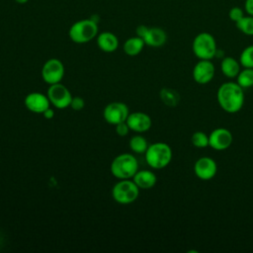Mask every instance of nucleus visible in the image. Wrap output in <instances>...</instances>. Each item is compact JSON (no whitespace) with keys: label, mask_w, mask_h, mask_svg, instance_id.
Wrapping results in <instances>:
<instances>
[{"label":"nucleus","mask_w":253,"mask_h":253,"mask_svg":"<svg viewBox=\"0 0 253 253\" xmlns=\"http://www.w3.org/2000/svg\"><path fill=\"white\" fill-rule=\"evenodd\" d=\"M132 180L139 189L147 190L155 186L157 182V177L150 170H139L134 174Z\"/></svg>","instance_id":"17"},{"label":"nucleus","mask_w":253,"mask_h":253,"mask_svg":"<svg viewBox=\"0 0 253 253\" xmlns=\"http://www.w3.org/2000/svg\"><path fill=\"white\" fill-rule=\"evenodd\" d=\"M192 50L197 58L211 60L215 57L217 50L216 41L211 34L202 32L194 38L192 42Z\"/></svg>","instance_id":"5"},{"label":"nucleus","mask_w":253,"mask_h":253,"mask_svg":"<svg viewBox=\"0 0 253 253\" xmlns=\"http://www.w3.org/2000/svg\"><path fill=\"white\" fill-rule=\"evenodd\" d=\"M142 39L146 45L151 47H160L165 44L167 41V34L159 27H148V30Z\"/></svg>","instance_id":"15"},{"label":"nucleus","mask_w":253,"mask_h":253,"mask_svg":"<svg viewBox=\"0 0 253 253\" xmlns=\"http://www.w3.org/2000/svg\"><path fill=\"white\" fill-rule=\"evenodd\" d=\"M244 9L247 15L253 16V0H245Z\"/></svg>","instance_id":"30"},{"label":"nucleus","mask_w":253,"mask_h":253,"mask_svg":"<svg viewBox=\"0 0 253 253\" xmlns=\"http://www.w3.org/2000/svg\"><path fill=\"white\" fill-rule=\"evenodd\" d=\"M236 82L243 89L253 87V68L243 67V69H241L236 76Z\"/></svg>","instance_id":"21"},{"label":"nucleus","mask_w":253,"mask_h":253,"mask_svg":"<svg viewBox=\"0 0 253 253\" xmlns=\"http://www.w3.org/2000/svg\"><path fill=\"white\" fill-rule=\"evenodd\" d=\"M26 108L36 114H43L49 108L50 101L47 95H43L40 92H33L26 96L24 100Z\"/></svg>","instance_id":"13"},{"label":"nucleus","mask_w":253,"mask_h":253,"mask_svg":"<svg viewBox=\"0 0 253 253\" xmlns=\"http://www.w3.org/2000/svg\"><path fill=\"white\" fill-rule=\"evenodd\" d=\"M129 147L134 153L142 154V153H145V151L148 147V143L144 136L137 134V135L132 136L129 139Z\"/></svg>","instance_id":"22"},{"label":"nucleus","mask_w":253,"mask_h":253,"mask_svg":"<svg viewBox=\"0 0 253 253\" xmlns=\"http://www.w3.org/2000/svg\"><path fill=\"white\" fill-rule=\"evenodd\" d=\"M145 45V42L140 37H131L127 39L124 43V51L129 56H135L141 52Z\"/></svg>","instance_id":"19"},{"label":"nucleus","mask_w":253,"mask_h":253,"mask_svg":"<svg viewBox=\"0 0 253 253\" xmlns=\"http://www.w3.org/2000/svg\"><path fill=\"white\" fill-rule=\"evenodd\" d=\"M98 22L94 19H83L75 22L69 29L70 40L76 43H86L98 36Z\"/></svg>","instance_id":"3"},{"label":"nucleus","mask_w":253,"mask_h":253,"mask_svg":"<svg viewBox=\"0 0 253 253\" xmlns=\"http://www.w3.org/2000/svg\"><path fill=\"white\" fill-rule=\"evenodd\" d=\"M129 115L127 106L122 102H113L107 105L103 112V117L110 125H118L126 122Z\"/></svg>","instance_id":"9"},{"label":"nucleus","mask_w":253,"mask_h":253,"mask_svg":"<svg viewBox=\"0 0 253 253\" xmlns=\"http://www.w3.org/2000/svg\"><path fill=\"white\" fill-rule=\"evenodd\" d=\"M159 97L163 104L168 107H175L180 102V94L169 87H163L159 92Z\"/></svg>","instance_id":"20"},{"label":"nucleus","mask_w":253,"mask_h":253,"mask_svg":"<svg viewBox=\"0 0 253 253\" xmlns=\"http://www.w3.org/2000/svg\"><path fill=\"white\" fill-rule=\"evenodd\" d=\"M97 44L105 52H113L119 46L117 36L111 32H103L97 36Z\"/></svg>","instance_id":"16"},{"label":"nucleus","mask_w":253,"mask_h":253,"mask_svg":"<svg viewBox=\"0 0 253 253\" xmlns=\"http://www.w3.org/2000/svg\"><path fill=\"white\" fill-rule=\"evenodd\" d=\"M233 142V135L228 128L216 127L209 134V146L216 151L226 150Z\"/></svg>","instance_id":"11"},{"label":"nucleus","mask_w":253,"mask_h":253,"mask_svg":"<svg viewBox=\"0 0 253 253\" xmlns=\"http://www.w3.org/2000/svg\"><path fill=\"white\" fill-rule=\"evenodd\" d=\"M126 122L129 129L135 132H145L151 127L152 125L151 118L142 112L130 113Z\"/></svg>","instance_id":"14"},{"label":"nucleus","mask_w":253,"mask_h":253,"mask_svg":"<svg viewBox=\"0 0 253 253\" xmlns=\"http://www.w3.org/2000/svg\"><path fill=\"white\" fill-rule=\"evenodd\" d=\"M216 172L217 164L213 158L210 156H202L198 158L194 164V173L200 180H211L216 175Z\"/></svg>","instance_id":"12"},{"label":"nucleus","mask_w":253,"mask_h":253,"mask_svg":"<svg viewBox=\"0 0 253 253\" xmlns=\"http://www.w3.org/2000/svg\"><path fill=\"white\" fill-rule=\"evenodd\" d=\"M220 70L222 74L227 78H236L241 70V64L239 60L232 56H224L220 62Z\"/></svg>","instance_id":"18"},{"label":"nucleus","mask_w":253,"mask_h":253,"mask_svg":"<svg viewBox=\"0 0 253 253\" xmlns=\"http://www.w3.org/2000/svg\"><path fill=\"white\" fill-rule=\"evenodd\" d=\"M238 60L242 67L253 68V44L246 46L241 51Z\"/></svg>","instance_id":"25"},{"label":"nucleus","mask_w":253,"mask_h":253,"mask_svg":"<svg viewBox=\"0 0 253 253\" xmlns=\"http://www.w3.org/2000/svg\"><path fill=\"white\" fill-rule=\"evenodd\" d=\"M129 130L130 129H129L126 122H123V123L116 125V132L120 136H126L129 132Z\"/></svg>","instance_id":"27"},{"label":"nucleus","mask_w":253,"mask_h":253,"mask_svg":"<svg viewBox=\"0 0 253 253\" xmlns=\"http://www.w3.org/2000/svg\"><path fill=\"white\" fill-rule=\"evenodd\" d=\"M85 102L81 97H73L70 103V107L74 110V111H80L84 108Z\"/></svg>","instance_id":"28"},{"label":"nucleus","mask_w":253,"mask_h":253,"mask_svg":"<svg viewBox=\"0 0 253 253\" xmlns=\"http://www.w3.org/2000/svg\"><path fill=\"white\" fill-rule=\"evenodd\" d=\"M215 74L214 64L210 59H200L194 66L192 71L193 79L200 85L210 83Z\"/></svg>","instance_id":"10"},{"label":"nucleus","mask_w":253,"mask_h":253,"mask_svg":"<svg viewBox=\"0 0 253 253\" xmlns=\"http://www.w3.org/2000/svg\"><path fill=\"white\" fill-rule=\"evenodd\" d=\"M139 196V188L130 179H123L119 181L112 189L113 199L122 205L133 203Z\"/></svg>","instance_id":"6"},{"label":"nucleus","mask_w":253,"mask_h":253,"mask_svg":"<svg viewBox=\"0 0 253 253\" xmlns=\"http://www.w3.org/2000/svg\"><path fill=\"white\" fill-rule=\"evenodd\" d=\"M16 3H18V4H26L29 0H14Z\"/></svg>","instance_id":"32"},{"label":"nucleus","mask_w":253,"mask_h":253,"mask_svg":"<svg viewBox=\"0 0 253 253\" xmlns=\"http://www.w3.org/2000/svg\"><path fill=\"white\" fill-rule=\"evenodd\" d=\"M191 142L197 148H206L209 146V134L202 130H197L192 134Z\"/></svg>","instance_id":"24"},{"label":"nucleus","mask_w":253,"mask_h":253,"mask_svg":"<svg viewBox=\"0 0 253 253\" xmlns=\"http://www.w3.org/2000/svg\"><path fill=\"white\" fill-rule=\"evenodd\" d=\"M137 171V159L129 153H123L116 156L111 163V173L120 180L130 179Z\"/></svg>","instance_id":"4"},{"label":"nucleus","mask_w":253,"mask_h":253,"mask_svg":"<svg viewBox=\"0 0 253 253\" xmlns=\"http://www.w3.org/2000/svg\"><path fill=\"white\" fill-rule=\"evenodd\" d=\"M236 28L246 36H253V16L245 15L235 23Z\"/></svg>","instance_id":"23"},{"label":"nucleus","mask_w":253,"mask_h":253,"mask_svg":"<svg viewBox=\"0 0 253 253\" xmlns=\"http://www.w3.org/2000/svg\"><path fill=\"white\" fill-rule=\"evenodd\" d=\"M146 163L153 169H163L169 165L172 160L173 152L169 144L158 141L148 145L145 151Z\"/></svg>","instance_id":"2"},{"label":"nucleus","mask_w":253,"mask_h":253,"mask_svg":"<svg viewBox=\"0 0 253 253\" xmlns=\"http://www.w3.org/2000/svg\"><path fill=\"white\" fill-rule=\"evenodd\" d=\"M244 16H245L244 11H243V9H241L240 7H232V8L229 10V12H228V17H229V19H230L232 22H234V23L238 22V21H239L240 19H242Z\"/></svg>","instance_id":"26"},{"label":"nucleus","mask_w":253,"mask_h":253,"mask_svg":"<svg viewBox=\"0 0 253 253\" xmlns=\"http://www.w3.org/2000/svg\"><path fill=\"white\" fill-rule=\"evenodd\" d=\"M216 101L227 114H236L244 106V89L235 81L222 83L216 91Z\"/></svg>","instance_id":"1"},{"label":"nucleus","mask_w":253,"mask_h":253,"mask_svg":"<svg viewBox=\"0 0 253 253\" xmlns=\"http://www.w3.org/2000/svg\"><path fill=\"white\" fill-rule=\"evenodd\" d=\"M147 30H148V27H147V26H145V25H139V26H137L136 29H135V34H136L137 37L143 38V37L145 36Z\"/></svg>","instance_id":"29"},{"label":"nucleus","mask_w":253,"mask_h":253,"mask_svg":"<svg viewBox=\"0 0 253 253\" xmlns=\"http://www.w3.org/2000/svg\"><path fill=\"white\" fill-rule=\"evenodd\" d=\"M42 115H43V117H44L45 119H52L53 116H54V113H53V111H52L50 108H48L46 111L43 112Z\"/></svg>","instance_id":"31"},{"label":"nucleus","mask_w":253,"mask_h":253,"mask_svg":"<svg viewBox=\"0 0 253 253\" xmlns=\"http://www.w3.org/2000/svg\"><path fill=\"white\" fill-rule=\"evenodd\" d=\"M46 95L50 101V104L57 109H65L69 107L73 98L67 87L60 82L51 84L47 89Z\"/></svg>","instance_id":"7"},{"label":"nucleus","mask_w":253,"mask_h":253,"mask_svg":"<svg viewBox=\"0 0 253 253\" xmlns=\"http://www.w3.org/2000/svg\"><path fill=\"white\" fill-rule=\"evenodd\" d=\"M64 75L63 63L57 58H50L45 61L42 68V77L47 84L59 83Z\"/></svg>","instance_id":"8"}]
</instances>
